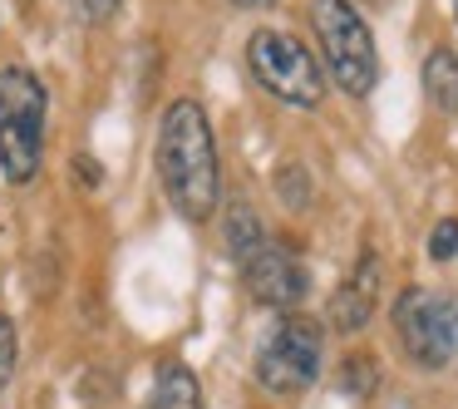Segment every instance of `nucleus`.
I'll use <instances>...</instances> for the list:
<instances>
[{
    "instance_id": "f8f14e48",
    "label": "nucleus",
    "mask_w": 458,
    "mask_h": 409,
    "mask_svg": "<svg viewBox=\"0 0 458 409\" xmlns=\"http://www.w3.org/2000/svg\"><path fill=\"white\" fill-rule=\"evenodd\" d=\"M428 257L434 261H458V222L444 217L434 232H428Z\"/></svg>"
},
{
    "instance_id": "ddd939ff",
    "label": "nucleus",
    "mask_w": 458,
    "mask_h": 409,
    "mask_svg": "<svg viewBox=\"0 0 458 409\" xmlns=\"http://www.w3.org/2000/svg\"><path fill=\"white\" fill-rule=\"evenodd\" d=\"M11 379H15V326L11 316H0V395L11 389Z\"/></svg>"
},
{
    "instance_id": "7ed1b4c3",
    "label": "nucleus",
    "mask_w": 458,
    "mask_h": 409,
    "mask_svg": "<svg viewBox=\"0 0 458 409\" xmlns=\"http://www.w3.org/2000/svg\"><path fill=\"white\" fill-rule=\"evenodd\" d=\"M310 25H316L330 80L350 99H365L379 84V55H375V35L360 21V11L350 0H310Z\"/></svg>"
},
{
    "instance_id": "9b49d317",
    "label": "nucleus",
    "mask_w": 458,
    "mask_h": 409,
    "mask_svg": "<svg viewBox=\"0 0 458 409\" xmlns=\"http://www.w3.org/2000/svg\"><path fill=\"white\" fill-rule=\"evenodd\" d=\"M267 242H271V237H267V227H261V217L247 208V202H237V208L227 212V251H232L237 261H247L251 251H261Z\"/></svg>"
},
{
    "instance_id": "423d86ee",
    "label": "nucleus",
    "mask_w": 458,
    "mask_h": 409,
    "mask_svg": "<svg viewBox=\"0 0 458 409\" xmlns=\"http://www.w3.org/2000/svg\"><path fill=\"white\" fill-rule=\"evenodd\" d=\"M320 360H326L320 326L306 316H286L261 336L251 370H257V385L271 395H306L320 379Z\"/></svg>"
},
{
    "instance_id": "39448f33",
    "label": "nucleus",
    "mask_w": 458,
    "mask_h": 409,
    "mask_svg": "<svg viewBox=\"0 0 458 409\" xmlns=\"http://www.w3.org/2000/svg\"><path fill=\"white\" fill-rule=\"evenodd\" d=\"M394 336L419 370H444L458 355V296L434 286H409L394 301Z\"/></svg>"
},
{
    "instance_id": "f3484780",
    "label": "nucleus",
    "mask_w": 458,
    "mask_h": 409,
    "mask_svg": "<svg viewBox=\"0 0 458 409\" xmlns=\"http://www.w3.org/2000/svg\"><path fill=\"white\" fill-rule=\"evenodd\" d=\"M454 15H458V0H454Z\"/></svg>"
},
{
    "instance_id": "dca6fc26",
    "label": "nucleus",
    "mask_w": 458,
    "mask_h": 409,
    "mask_svg": "<svg viewBox=\"0 0 458 409\" xmlns=\"http://www.w3.org/2000/svg\"><path fill=\"white\" fill-rule=\"evenodd\" d=\"M232 5H242V11H261V5H276V0H232Z\"/></svg>"
},
{
    "instance_id": "4468645a",
    "label": "nucleus",
    "mask_w": 458,
    "mask_h": 409,
    "mask_svg": "<svg viewBox=\"0 0 458 409\" xmlns=\"http://www.w3.org/2000/svg\"><path fill=\"white\" fill-rule=\"evenodd\" d=\"M276 188H281V198H286L291 208H306V202H310V188H306V178H301V168H296V163L276 173Z\"/></svg>"
},
{
    "instance_id": "f03ea898",
    "label": "nucleus",
    "mask_w": 458,
    "mask_h": 409,
    "mask_svg": "<svg viewBox=\"0 0 458 409\" xmlns=\"http://www.w3.org/2000/svg\"><path fill=\"white\" fill-rule=\"evenodd\" d=\"M45 114H50V94L25 64L0 70V178L11 188L40 178Z\"/></svg>"
},
{
    "instance_id": "6e6552de",
    "label": "nucleus",
    "mask_w": 458,
    "mask_h": 409,
    "mask_svg": "<svg viewBox=\"0 0 458 409\" xmlns=\"http://www.w3.org/2000/svg\"><path fill=\"white\" fill-rule=\"evenodd\" d=\"M379 291H385V267H379L375 251H360L355 271H350L345 281L335 286V296H330V330H340V336H355V330H365L369 320H375L379 311Z\"/></svg>"
},
{
    "instance_id": "f257e3e1",
    "label": "nucleus",
    "mask_w": 458,
    "mask_h": 409,
    "mask_svg": "<svg viewBox=\"0 0 458 409\" xmlns=\"http://www.w3.org/2000/svg\"><path fill=\"white\" fill-rule=\"evenodd\" d=\"M158 178L178 217L208 222L222 202V173H217V143L212 124L198 99H173L158 124Z\"/></svg>"
},
{
    "instance_id": "20e7f679",
    "label": "nucleus",
    "mask_w": 458,
    "mask_h": 409,
    "mask_svg": "<svg viewBox=\"0 0 458 409\" xmlns=\"http://www.w3.org/2000/svg\"><path fill=\"white\" fill-rule=\"evenodd\" d=\"M247 70L271 99L291 104V109H316L326 99V74H320L316 55L281 30H257L247 40Z\"/></svg>"
},
{
    "instance_id": "1a4fd4ad",
    "label": "nucleus",
    "mask_w": 458,
    "mask_h": 409,
    "mask_svg": "<svg viewBox=\"0 0 458 409\" xmlns=\"http://www.w3.org/2000/svg\"><path fill=\"white\" fill-rule=\"evenodd\" d=\"M143 409H202V385L198 375H192L188 365H163L158 379H153L148 399H143Z\"/></svg>"
},
{
    "instance_id": "2eb2a0df",
    "label": "nucleus",
    "mask_w": 458,
    "mask_h": 409,
    "mask_svg": "<svg viewBox=\"0 0 458 409\" xmlns=\"http://www.w3.org/2000/svg\"><path fill=\"white\" fill-rule=\"evenodd\" d=\"M70 5H74V15H80V21L99 25V21H109V15L119 11L123 0H70Z\"/></svg>"
},
{
    "instance_id": "0eeeda50",
    "label": "nucleus",
    "mask_w": 458,
    "mask_h": 409,
    "mask_svg": "<svg viewBox=\"0 0 458 409\" xmlns=\"http://www.w3.org/2000/svg\"><path fill=\"white\" fill-rule=\"evenodd\" d=\"M242 277H247V291L257 306H271V311H291L306 301L310 291V277L306 267H301V257L291 247H281V242H267L261 251H251L247 261H242Z\"/></svg>"
},
{
    "instance_id": "9d476101",
    "label": "nucleus",
    "mask_w": 458,
    "mask_h": 409,
    "mask_svg": "<svg viewBox=\"0 0 458 409\" xmlns=\"http://www.w3.org/2000/svg\"><path fill=\"white\" fill-rule=\"evenodd\" d=\"M424 94L438 114H458V55L454 50H428L424 60Z\"/></svg>"
}]
</instances>
